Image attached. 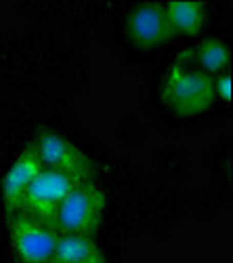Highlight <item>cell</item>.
Returning a JSON list of instances; mask_svg holds the SVG:
<instances>
[{"mask_svg": "<svg viewBox=\"0 0 233 263\" xmlns=\"http://www.w3.org/2000/svg\"><path fill=\"white\" fill-rule=\"evenodd\" d=\"M215 95H217V99H221L225 103L231 101V74H229V70L215 76Z\"/></svg>", "mask_w": 233, "mask_h": 263, "instance_id": "cell-11", "label": "cell"}, {"mask_svg": "<svg viewBox=\"0 0 233 263\" xmlns=\"http://www.w3.org/2000/svg\"><path fill=\"white\" fill-rule=\"evenodd\" d=\"M45 168L40 162V156L36 152V145H28L21 154L13 160V164L9 166L5 179H3V200L7 206V213L13 215L19 209V202L24 198L26 190L30 187V183L36 179V175Z\"/></svg>", "mask_w": 233, "mask_h": 263, "instance_id": "cell-7", "label": "cell"}, {"mask_svg": "<svg viewBox=\"0 0 233 263\" xmlns=\"http://www.w3.org/2000/svg\"><path fill=\"white\" fill-rule=\"evenodd\" d=\"M177 63L206 72L210 76H219V74L227 72V68H229V49L223 40L208 38L192 49L181 51L177 57Z\"/></svg>", "mask_w": 233, "mask_h": 263, "instance_id": "cell-8", "label": "cell"}, {"mask_svg": "<svg viewBox=\"0 0 233 263\" xmlns=\"http://www.w3.org/2000/svg\"><path fill=\"white\" fill-rule=\"evenodd\" d=\"M59 232L36 219L13 213L9 217V242L19 263H51Z\"/></svg>", "mask_w": 233, "mask_h": 263, "instance_id": "cell-4", "label": "cell"}, {"mask_svg": "<svg viewBox=\"0 0 233 263\" xmlns=\"http://www.w3.org/2000/svg\"><path fill=\"white\" fill-rule=\"evenodd\" d=\"M166 13L177 34L196 36L206 24V5L204 3H171Z\"/></svg>", "mask_w": 233, "mask_h": 263, "instance_id": "cell-10", "label": "cell"}, {"mask_svg": "<svg viewBox=\"0 0 233 263\" xmlns=\"http://www.w3.org/2000/svg\"><path fill=\"white\" fill-rule=\"evenodd\" d=\"M126 34L135 47L150 51L171 42L177 32L166 13V5H139L126 19Z\"/></svg>", "mask_w": 233, "mask_h": 263, "instance_id": "cell-6", "label": "cell"}, {"mask_svg": "<svg viewBox=\"0 0 233 263\" xmlns=\"http://www.w3.org/2000/svg\"><path fill=\"white\" fill-rule=\"evenodd\" d=\"M34 145H36V152H38L40 162L45 168L63 173L80 183L93 181L91 158L68 137L49 130V133H42Z\"/></svg>", "mask_w": 233, "mask_h": 263, "instance_id": "cell-5", "label": "cell"}, {"mask_svg": "<svg viewBox=\"0 0 233 263\" xmlns=\"http://www.w3.org/2000/svg\"><path fill=\"white\" fill-rule=\"evenodd\" d=\"M103 213H105L103 190L93 181L78 183L68 194V198L63 200L55 219V230L59 234L95 236L101 226Z\"/></svg>", "mask_w": 233, "mask_h": 263, "instance_id": "cell-2", "label": "cell"}, {"mask_svg": "<svg viewBox=\"0 0 233 263\" xmlns=\"http://www.w3.org/2000/svg\"><path fill=\"white\" fill-rule=\"evenodd\" d=\"M160 97L164 105L177 116L189 118V116L204 114L217 101L215 76L187 68V65H181L175 61L164 74Z\"/></svg>", "mask_w": 233, "mask_h": 263, "instance_id": "cell-1", "label": "cell"}, {"mask_svg": "<svg viewBox=\"0 0 233 263\" xmlns=\"http://www.w3.org/2000/svg\"><path fill=\"white\" fill-rule=\"evenodd\" d=\"M78 183L80 181L68 177V175H63V173L42 168L36 175V179L30 183V187L26 190L17 211L36 219L40 223L55 228V219H57V213H59L63 200L68 198V194Z\"/></svg>", "mask_w": 233, "mask_h": 263, "instance_id": "cell-3", "label": "cell"}, {"mask_svg": "<svg viewBox=\"0 0 233 263\" xmlns=\"http://www.w3.org/2000/svg\"><path fill=\"white\" fill-rule=\"evenodd\" d=\"M51 263H108L93 236L59 234Z\"/></svg>", "mask_w": 233, "mask_h": 263, "instance_id": "cell-9", "label": "cell"}]
</instances>
